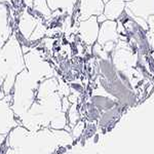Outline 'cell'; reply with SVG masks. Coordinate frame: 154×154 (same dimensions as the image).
Segmentation results:
<instances>
[{
    "label": "cell",
    "instance_id": "6da1fadb",
    "mask_svg": "<svg viewBox=\"0 0 154 154\" xmlns=\"http://www.w3.org/2000/svg\"><path fill=\"white\" fill-rule=\"evenodd\" d=\"M11 34V28L8 25L7 9L3 3H0V48L6 43Z\"/></svg>",
    "mask_w": 154,
    "mask_h": 154
}]
</instances>
